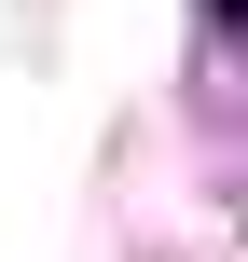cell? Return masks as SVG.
<instances>
[{"mask_svg": "<svg viewBox=\"0 0 248 262\" xmlns=\"http://www.w3.org/2000/svg\"><path fill=\"white\" fill-rule=\"evenodd\" d=\"M207 14H235V0H207Z\"/></svg>", "mask_w": 248, "mask_h": 262, "instance_id": "6da1fadb", "label": "cell"}]
</instances>
